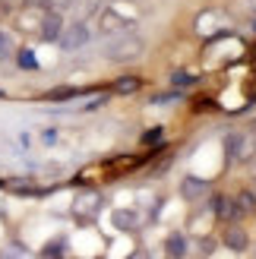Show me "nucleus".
<instances>
[{
	"label": "nucleus",
	"instance_id": "nucleus-21",
	"mask_svg": "<svg viewBox=\"0 0 256 259\" xmlns=\"http://www.w3.org/2000/svg\"><path fill=\"white\" fill-rule=\"evenodd\" d=\"M130 259H143V256H139V253H133V256H130Z\"/></svg>",
	"mask_w": 256,
	"mask_h": 259
},
{
	"label": "nucleus",
	"instance_id": "nucleus-19",
	"mask_svg": "<svg viewBox=\"0 0 256 259\" xmlns=\"http://www.w3.org/2000/svg\"><path fill=\"white\" fill-rule=\"evenodd\" d=\"M29 7H41V10H51V0H25Z\"/></svg>",
	"mask_w": 256,
	"mask_h": 259
},
{
	"label": "nucleus",
	"instance_id": "nucleus-11",
	"mask_svg": "<svg viewBox=\"0 0 256 259\" xmlns=\"http://www.w3.org/2000/svg\"><path fill=\"white\" fill-rule=\"evenodd\" d=\"M164 253H168L171 259H184L187 256V237L184 234H168V240H164Z\"/></svg>",
	"mask_w": 256,
	"mask_h": 259
},
{
	"label": "nucleus",
	"instance_id": "nucleus-8",
	"mask_svg": "<svg viewBox=\"0 0 256 259\" xmlns=\"http://www.w3.org/2000/svg\"><path fill=\"white\" fill-rule=\"evenodd\" d=\"M123 29H126V19L120 16L117 10H101L98 13V32L101 35H117Z\"/></svg>",
	"mask_w": 256,
	"mask_h": 259
},
{
	"label": "nucleus",
	"instance_id": "nucleus-7",
	"mask_svg": "<svg viewBox=\"0 0 256 259\" xmlns=\"http://www.w3.org/2000/svg\"><path fill=\"white\" fill-rule=\"evenodd\" d=\"M181 196H184L187 202H199V199L209 196V184H206L202 177H193V174H190V177L181 180Z\"/></svg>",
	"mask_w": 256,
	"mask_h": 259
},
{
	"label": "nucleus",
	"instance_id": "nucleus-4",
	"mask_svg": "<svg viewBox=\"0 0 256 259\" xmlns=\"http://www.w3.org/2000/svg\"><path fill=\"white\" fill-rule=\"evenodd\" d=\"M101 205H105L101 193L86 190V193H79V196H76V202H73V215H76V218H95V215L101 212Z\"/></svg>",
	"mask_w": 256,
	"mask_h": 259
},
{
	"label": "nucleus",
	"instance_id": "nucleus-10",
	"mask_svg": "<svg viewBox=\"0 0 256 259\" xmlns=\"http://www.w3.org/2000/svg\"><path fill=\"white\" fill-rule=\"evenodd\" d=\"M212 212L222 218V222H237V209H234V199L231 196H212Z\"/></svg>",
	"mask_w": 256,
	"mask_h": 259
},
{
	"label": "nucleus",
	"instance_id": "nucleus-22",
	"mask_svg": "<svg viewBox=\"0 0 256 259\" xmlns=\"http://www.w3.org/2000/svg\"><path fill=\"white\" fill-rule=\"evenodd\" d=\"M0 98H4V92H0Z\"/></svg>",
	"mask_w": 256,
	"mask_h": 259
},
{
	"label": "nucleus",
	"instance_id": "nucleus-9",
	"mask_svg": "<svg viewBox=\"0 0 256 259\" xmlns=\"http://www.w3.org/2000/svg\"><path fill=\"white\" fill-rule=\"evenodd\" d=\"M231 199H234V209H237V222H240V218L256 215V193L253 190H240L237 196H231Z\"/></svg>",
	"mask_w": 256,
	"mask_h": 259
},
{
	"label": "nucleus",
	"instance_id": "nucleus-18",
	"mask_svg": "<svg viewBox=\"0 0 256 259\" xmlns=\"http://www.w3.org/2000/svg\"><path fill=\"white\" fill-rule=\"evenodd\" d=\"M158 139H161V130H149V133L143 136V146H155Z\"/></svg>",
	"mask_w": 256,
	"mask_h": 259
},
{
	"label": "nucleus",
	"instance_id": "nucleus-1",
	"mask_svg": "<svg viewBox=\"0 0 256 259\" xmlns=\"http://www.w3.org/2000/svg\"><path fill=\"white\" fill-rule=\"evenodd\" d=\"M143 48H146L143 35H136V32H117L105 45V57L108 60H117V63H126V60H136L139 54H143Z\"/></svg>",
	"mask_w": 256,
	"mask_h": 259
},
{
	"label": "nucleus",
	"instance_id": "nucleus-2",
	"mask_svg": "<svg viewBox=\"0 0 256 259\" xmlns=\"http://www.w3.org/2000/svg\"><path fill=\"white\" fill-rule=\"evenodd\" d=\"M256 152V139L250 133H231L225 139V158L231 164H240V161H250Z\"/></svg>",
	"mask_w": 256,
	"mask_h": 259
},
{
	"label": "nucleus",
	"instance_id": "nucleus-15",
	"mask_svg": "<svg viewBox=\"0 0 256 259\" xmlns=\"http://www.w3.org/2000/svg\"><path fill=\"white\" fill-rule=\"evenodd\" d=\"M19 67H22V70H35V67H38V60H35L32 51H19Z\"/></svg>",
	"mask_w": 256,
	"mask_h": 259
},
{
	"label": "nucleus",
	"instance_id": "nucleus-12",
	"mask_svg": "<svg viewBox=\"0 0 256 259\" xmlns=\"http://www.w3.org/2000/svg\"><path fill=\"white\" fill-rule=\"evenodd\" d=\"M111 222H114V228H117V231H136L139 218H136V212H130V209H117V212L111 215Z\"/></svg>",
	"mask_w": 256,
	"mask_h": 259
},
{
	"label": "nucleus",
	"instance_id": "nucleus-16",
	"mask_svg": "<svg viewBox=\"0 0 256 259\" xmlns=\"http://www.w3.org/2000/svg\"><path fill=\"white\" fill-rule=\"evenodd\" d=\"M171 82H174L177 89H181V85H190V82H193V76H190V73H184V70H177V73L171 76Z\"/></svg>",
	"mask_w": 256,
	"mask_h": 259
},
{
	"label": "nucleus",
	"instance_id": "nucleus-17",
	"mask_svg": "<svg viewBox=\"0 0 256 259\" xmlns=\"http://www.w3.org/2000/svg\"><path fill=\"white\" fill-rule=\"evenodd\" d=\"M13 54V41H10V35L0 32V57H10Z\"/></svg>",
	"mask_w": 256,
	"mask_h": 259
},
{
	"label": "nucleus",
	"instance_id": "nucleus-6",
	"mask_svg": "<svg viewBox=\"0 0 256 259\" xmlns=\"http://www.w3.org/2000/svg\"><path fill=\"white\" fill-rule=\"evenodd\" d=\"M222 243H225L231 253H244V250H250V234H247L240 225L231 222V225L225 228V234H222Z\"/></svg>",
	"mask_w": 256,
	"mask_h": 259
},
{
	"label": "nucleus",
	"instance_id": "nucleus-5",
	"mask_svg": "<svg viewBox=\"0 0 256 259\" xmlns=\"http://www.w3.org/2000/svg\"><path fill=\"white\" fill-rule=\"evenodd\" d=\"M60 32H63V19H60V13L45 10V13H41V22H38V35H41V41H57Z\"/></svg>",
	"mask_w": 256,
	"mask_h": 259
},
{
	"label": "nucleus",
	"instance_id": "nucleus-20",
	"mask_svg": "<svg viewBox=\"0 0 256 259\" xmlns=\"http://www.w3.org/2000/svg\"><path fill=\"white\" fill-rule=\"evenodd\" d=\"M247 7H250V10H253V13H256V0H247Z\"/></svg>",
	"mask_w": 256,
	"mask_h": 259
},
{
	"label": "nucleus",
	"instance_id": "nucleus-14",
	"mask_svg": "<svg viewBox=\"0 0 256 259\" xmlns=\"http://www.w3.org/2000/svg\"><path fill=\"white\" fill-rule=\"evenodd\" d=\"M73 95H79V89H73V85H63V89H54V92H48V101H67Z\"/></svg>",
	"mask_w": 256,
	"mask_h": 259
},
{
	"label": "nucleus",
	"instance_id": "nucleus-13",
	"mask_svg": "<svg viewBox=\"0 0 256 259\" xmlns=\"http://www.w3.org/2000/svg\"><path fill=\"white\" fill-rule=\"evenodd\" d=\"M136 89H143V79H139V76H120V79L114 82V92L117 95H133Z\"/></svg>",
	"mask_w": 256,
	"mask_h": 259
},
{
	"label": "nucleus",
	"instance_id": "nucleus-3",
	"mask_svg": "<svg viewBox=\"0 0 256 259\" xmlns=\"http://www.w3.org/2000/svg\"><path fill=\"white\" fill-rule=\"evenodd\" d=\"M89 38H92V32H89L86 22H70V25H63L57 45H60L63 51H79V48L89 45Z\"/></svg>",
	"mask_w": 256,
	"mask_h": 259
}]
</instances>
